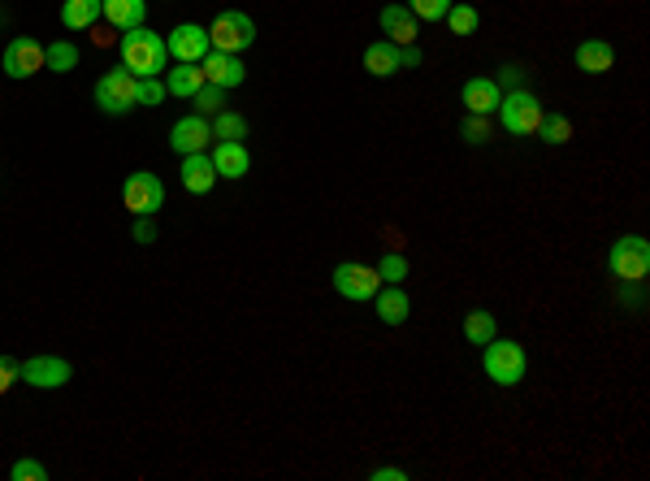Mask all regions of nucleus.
I'll use <instances>...</instances> for the list:
<instances>
[{
	"label": "nucleus",
	"mask_w": 650,
	"mask_h": 481,
	"mask_svg": "<svg viewBox=\"0 0 650 481\" xmlns=\"http://www.w3.org/2000/svg\"><path fill=\"white\" fill-rule=\"evenodd\" d=\"M122 65L135 78H156L161 70H169V48L165 35L148 31V26H135V31H122Z\"/></svg>",
	"instance_id": "f257e3e1"
},
{
	"label": "nucleus",
	"mask_w": 650,
	"mask_h": 481,
	"mask_svg": "<svg viewBox=\"0 0 650 481\" xmlns=\"http://www.w3.org/2000/svg\"><path fill=\"white\" fill-rule=\"evenodd\" d=\"M481 364H486V377L499 386H520L525 382V369H529V356L525 347L512 343V338H499L494 334L486 347H481Z\"/></svg>",
	"instance_id": "f03ea898"
},
{
	"label": "nucleus",
	"mask_w": 650,
	"mask_h": 481,
	"mask_svg": "<svg viewBox=\"0 0 650 481\" xmlns=\"http://www.w3.org/2000/svg\"><path fill=\"white\" fill-rule=\"evenodd\" d=\"M494 113H499V122H503L507 135H538V126H542V117H546L542 100L533 96V91H525V87L507 91Z\"/></svg>",
	"instance_id": "7ed1b4c3"
},
{
	"label": "nucleus",
	"mask_w": 650,
	"mask_h": 481,
	"mask_svg": "<svg viewBox=\"0 0 650 481\" xmlns=\"http://www.w3.org/2000/svg\"><path fill=\"white\" fill-rule=\"evenodd\" d=\"M607 269H611V278H620L624 286L646 282V273H650V243L642 239V234H624V239L611 243Z\"/></svg>",
	"instance_id": "20e7f679"
},
{
	"label": "nucleus",
	"mask_w": 650,
	"mask_h": 481,
	"mask_svg": "<svg viewBox=\"0 0 650 481\" xmlns=\"http://www.w3.org/2000/svg\"><path fill=\"white\" fill-rule=\"evenodd\" d=\"M252 39H256V22L243 9H221L213 26H208V44L217 52H243L252 48Z\"/></svg>",
	"instance_id": "39448f33"
},
{
	"label": "nucleus",
	"mask_w": 650,
	"mask_h": 481,
	"mask_svg": "<svg viewBox=\"0 0 650 481\" xmlns=\"http://www.w3.org/2000/svg\"><path fill=\"white\" fill-rule=\"evenodd\" d=\"M135 91H139V78L126 70V65H117V70L109 74H100V83H96V104H100V113H109V117H122L135 109Z\"/></svg>",
	"instance_id": "423d86ee"
},
{
	"label": "nucleus",
	"mask_w": 650,
	"mask_h": 481,
	"mask_svg": "<svg viewBox=\"0 0 650 481\" xmlns=\"http://www.w3.org/2000/svg\"><path fill=\"white\" fill-rule=\"evenodd\" d=\"M122 204L135 217H152L156 208L165 204V182L156 178V174H148V169H139V174H130L122 182Z\"/></svg>",
	"instance_id": "0eeeda50"
},
{
	"label": "nucleus",
	"mask_w": 650,
	"mask_h": 481,
	"mask_svg": "<svg viewBox=\"0 0 650 481\" xmlns=\"http://www.w3.org/2000/svg\"><path fill=\"white\" fill-rule=\"evenodd\" d=\"M334 291L343 299H356V304H364V299H373L377 291H382V278H377L373 265H360V260H343V265L334 269Z\"/></svg>",
	"instance_id": "6e6552de"
},
{
	"label": "nucleus",
	"mask_w": 650,
	"mask_h": 481,
	"mask_svg": "<svg viewBox=\"0 0 650 481\" xmlns=\"http://www.w3.org/2000/svg\"><path fill=\"white\" fill-rule=\"evenodd\" d=\"M165 48H169V61H191V65H200L208 57V31L200 22H178L174 31L165 35Z\"/></svg>",
	"instance_id": "1a4fd4ad"
},
{
	"label": "nucleus",
	"mask_w": 650,
	"mask_h": 481,
	"mask_svg": "<svg viewBox=\"0 0 650 481\" xmlns=\"http://www.w3.org/2000/svg\"><path fill=\"white\" fill-rule=\"evenodd\" d=\"M70 360H61V356H31L22 364V373H18V382L26 386H39V390H57L70 382Z\"/></svg>",
	"instance_id": "9d476101"
},
{
	"label": "nucleus",
	"mask_w": 650,
	"mask_h": 481,
	"mask_svg": "<svg viewBox=\"0 0 650 481\" xmlns=\"http://www.w3.org/2000/svg\"><path fill=\"white\" fill-rule=\"evenodd\" d=\"M208 139H213V130H208V117H200V113H187V117H178V122L169 126V148H174L178 156L208 152Z\"/></svg>",
	"instance_id": "9b49d317"
},
{
	"label": "nucleus",
	"mask_w": 650,
	"mask_h": 481,
	"mask_svg": "<svg viewBox=\"0 0 650 481\" xmlns=\"http://www.w3.org/2000/svg\"><path fill=\"white\" fill-rule=\"evenodd\" d=\"M200 70H204V78L213 87H221V91H230V87H243V78H247V70H243V61H239V52H217V48H208V57L200 61Z\"/></svg>",
	"instance_id": "f8f14e48"
},
{
	"label": "nucleus",
	"mask_w": 650,
	"mask_h": 481,
	"mask_svg": "<svg viewBox=\"0 0 650 481\" xmlns=\"http://www.w3.org/2000/svg\"><path fill=\"white\" fill-rule=\"evenodd\" d=\"M0 65H5L9 78H31L35 70H44V48H39L35 39H9Z\"/></svg>",
	"instance_id": "ddd939ff"
},
{
	"label": "nucleus",
	"mask_w": 650,
	"mask_h": 481,
	"mask_svg": "<svg viewBox=\"0 0 650 481\" xmlns=\"http://www.w3.org/2000/svg\"><path fill=\"white\" fill-rule=\"evenodd\" d=\"M213 169L217 178H243L252 169V156H247L243 139H217L213 143Z\"/></svg>",
	"instance_id": "4468645a"
},
{
	"label": "nucleus",
	"mask_w": 650,
	"mask_h": 481,
	"mask_svg": "<svg viewBox=\"0 0 650 481\" xmlns=\"http://www.w3.org/2000/svg\"><path fill=\"white\" fill-rule=\"evenodd\" d=\"M499 100H503V87L494 83V78H468L464 91H460V104L468 113H481V117H490L494 109H499Z\"/></svg>",
	"instance_id": "2eb2a0df"
},
{
	"label": "nucleus",
	"mask_w": 650,
	"mask_h": 481,
	"mask_svg": "<svg viewBox=\"0 0 650 481\" xmlns=\"http://www.w3.org/2000/svg\"><path fill=\"white\" fill-rule=\"evenodd\" d=\"M373 312L382 317L386 325H403L408 321V312H412V299H408V291H403V282L395 286V282H386L382 291L373 295Z\"/></svg>",
	"instance_id": "dca6fc26"
},
{
	"label": "nucleus",
	"mask_w": 650,
	"mask_h": 481,
	"mask_svg": "<svg viewBox=\"0 0 650 481\" xmlns=\"http://www.w3.org/2000/svg\"><path fill=\"white\" fill-rule=\"evenodd\" d=\"M217 182V169H213V156L208 152H191L182 156V187H187L191 195H208Z\"/></svg>",
	"instance_id": "f3484780"
},
{
	"label": "nucleus",
	"mask_w": 650,
	"mask_h": 481,
	"mask_svg": "<svg viewBox=\"0 0 650 481\" xmlns=\"http://www.w3.org/2000/svg\"><path fill=\"white\" fill-rule=\"evenodd\" d=\"M364 70H369L373 78H390L403 70V48L390 44V39H377V44L364 48Z\"/></svg>",
	"instance_id": "a211bd4d"
},
{
	"label": "nucleus",
	"mask_w": 650,
	"mask_h": 481,
	"mask_svg": "<svg viewBox=\"0 0 650 481\" xmlns=\"http://www.w3.org/2000/svg\"><path fill=\"white\" fill-rule=\"evenodd\" d=\"M382 31H386L390 44H399V48L416 44V18H412V9L408 5H386L382 9Z\"/></svg>",
	"instance_id": "6ab92c4d"
},
{
	"label": "nucleus",
	"mask_w": 650,
	"mask_h": 481,
	"mask_svg": "<svg viewBox=\"0 0 650 481\" xmlns=\"http://www.w3.org/2000/svg\"><path fill=\"white\" fill-rule=\"evenodd\" d=\"M611 65H616V48H611L607 39H585L577 48V70L581 74H607Z\"/></svg>",
	"instance_id": "aec40b11"
},
{
	"label": "nucleus",
	"mask_w": 650,
	"mask_h": 481,
	"mask_svg": "<svg viewBox=\"0 0 650 481\" xmlns=\"http://www.w3.org/2000/svg\"><path fill=\"white\" fill-rule=\"evenodd\" d=\"M104 18V0H65L61 5V26L65 31H87Z\"/></svg>",
	"instance_id": "412c9836"
},
{
	"label": "nucleus",
	"mask_w": 650,
	"mask_h": 481,
	"mask_svg": "<svg viewBox=\"0 0 650 481\" xmlns=\"http://www.w3.org/2000/svg\"><path fill=\"white\" fill-rule=\"evenodd\" d=\"M148 18V5L143 0H104V22L117 26V31H135Z\"/></svg>",
	"instance_id": "4be33fe9"
},
{
	"label": "nucleus",
	"mask_w": 650,
	"mask_h": 481,
	"mask_svg": "<svg viewBox=\"0 0 650 481\" xmlns=\"http://www.w3.org/2000/svg\"><path fill=\"white\" fill-rule=\"evenodd\" d=\"M204 83H208V78H204V70H200V65H191V61H178L174 70H169V78H165V91H169V96H182V100H191V96H195V91H200Z\"/></svg>",
	"instance_id": "5701e85b"
},
{
	"label": "nucleus",
	"mask_w": 650,
	"mask_h": 481,
	"mask_svg": "<svg viewBox=\"0 0 650 481\" xmlns=\"http://www.w3.org/2000/svg\"><path fill=\"white\" fill-rule=\"evenodd\" d=\"M494 334H499V321H494V312H486V308L464 312V338H468L473 347H486Z\"/></svg>",
	"instance_id": "b1692460"
},
{
	"label": "nucleus",
	"mask_w": 650,
	"mask_h": 481,
	"mask_svg": "<svg viewBox=\"0 0 650 481\" xmlns=\"http://www.w3.org/2000/svg\"><path fill=\"white\" fill-rule=\"evenodd\" d=\"M74 65H78V48L70 44V39H57V44L44 48V70H52V74H70Z\"/></svg>",
	"instance_id": "393cba45"
},
{
	"label": "nucleus",
	"mask_w": 650,
	"mask_h": 481,
	"mask_svg": "<svg viewBox=\"0 0 650 481\" xmlns=\"http://www.w3.org/2000/svg\"><path fill=\"white\" fill-rule=\"evenodd\" d=\"M208 130H213V139H243L247 135V122H243L239 113H230V109H217L213 113V126H208Z\"/></svg>",
	"instance_id": "a878e982"
},
{
	"label": "nucleus",
	"mask_w": 650,
	"mask_h": 481,
	"mask_svg": "<svg viewBox=\"0 0 650 481\" xmlns=\"http://www.w3.org/2000/svg\"><path fill=\"white\" fill-rule=\"evenodd\" d=\"M538 135H542V143H551V148H559V143H568V139H572V122H568L564 113H551V117H542Z\"/></svg>",
	"instance_id": "bb28decb"
},
{
	"label": "nucleus",
	"mask_w": 650,
	"mask_h": 481,
	"mask_svg": "<svg viewBox=\"0 0 650 481\" xmlns=\"http://www.w3.org/2000/svg\"><path fill=\"white\" fill-rule=\"evenodd\" d=\"M442 22H451V31H455V35H473V31H477V22H481V13H477L473 5H451V9H447V18H442Z\"/></svg>",
	"instance_id": "cd10ccee"
},
{
	"label": "nucleus",
	"mask_w": 650,
	"mask_h": 481,
	"mask_svg": "<svg viewBox=\"0 0 650 481\" xmlns=\"http://www.w3.org/2000/svg\"><path fill=\"white\" fill-rule=\"evenodd\" d=\"M377 269V278H382V282H403V278H408V256H403V252H386L382 256V265H373Z\"/></svg>",
	"instance_id": "c85d7f7f"
},
{
	"label": "nucleus",
	"mask_w": 650,
	"mask_h": 481,
	"mask_svg": "<svg viewBox=\"0 0 650 481\" xmlns=\"http://www.w3.org/2000/svg\"><path fill=\"white\" fill-rule=\"evenodd\" d=\"M408 9H412V18H421V22H442L451 0H408Z\"/></svg>",
	"instance_id": "c756f323"
},
{
	"label": "nucleus",
	"mask_w": 650,
	"mask_h": 481,
	"mask_svg": "<svg viewBox=\"0 0 650 481\" xmlns=\"http://www.w3.org/2000/svg\"><path fill=\"white\" fill-rule=\"evenodd\" d=\"M460 135H464V143H486V139L494 135V126H490V117L468 113V117H464V126H460Z\"/></svg>",
	"instance_id": "7c9ffc66"
},
{
	"label": "nucleus",
	"mask_w": 650,
	"mask_h": 481,
	"mask_svg": "<svg viewBox=\"0 0 650 481\" xmlns=\"http://www.w3.org/2000/svg\"><path fill=\"white\" fill-rule=\"evenodd\" d=\"M221 96H226V91H221V87L204 83V87L191 96V100H195V113H200V117H204V113H217V109H221Z\"/></svg>",
	"instance_id": "2f4dec72"
},
{
	"label": "nucleus",
	"mask_w": 650,
	"mask_h": 481,
	"mask_svg": "<svg viewBox=\"0 0 650 481\" xmlns=\"http://www.w3.org/2000/svg\"><path fill=\"white\" fill-rule=\"evenodd\" d=\"M161 100H165V83H156V78H139L135 104H143V109H156Z\"/></svg>",
	"instance_id": "473e14b6"
},
{
	"label": "nucleus",
	"mask_w": 650,
	"mask_h": 481,
	"mask_svg": "<svg viewBox=\"0 0 650 481\" xmlns=\"http://www.w3.org/2000/svg\"><path fill=\"white\" fill-rule=\"evenodd\" d=\"M9 477H13V481H44L48 468L39 464V460H18V464L9 468Z\"/></svg>",
	"instance_id": "72a5a7b5"
},
{
	"label": "nucleus",
	"mask_w": 650,
	"mask_h": 481,
	"mask_svg": "<svg viewBox=\"0 0 650 481\" xmlns=\"http://www.w3.org/2000/svg\"><path fill=\"white\" fill-rule=\"evenodd\" d=\"M18 373H22L18 360H13V356H0V395H5V390L18 382Z\"/></svg>",
	"instance_id": "f704fd0d"
},
{
	"label": "nucleus",
	"mask_w": 650,
	"mask_h": 481,
	"mask_svg": "<svg viewBox=\"0 0 650 481\" xmlns=\"http://www.w3.org/2000/svg\"><path fill=\"white\" fill-rule=\"evenodd\" d=\"M525 74H529L525 65H503L494 83H499V87H525Z\"/></svg>",
	"instance_id": "c9c22d12"
},
{
	"label": "nucleus",
	"mask_w": 650,
	"mask_h": 481,
	"mask_svg": "<svg viewBox=\"0 0 650 481\" xmlns=\"http://www.w3.org/2000/svg\"><path fill=\"white\" fill-rule=\"evenodd\" d=\"M135 243H156V226H152V217H135Z\"/></svg>",
	"instance_id": "e433bc0d"
},
{
	"label": "nucleus",
	"mask_w": 650,
	"mask_h": 481,
	"mask_svg": "<svg viewBox=\"0 0 650 481\" xmlns=\"http://www.w3.org/2000/svg\"><path fill=\"white\" fill-rule=\"evenodd\" d=\"M369 477H373V481H408V473H403V468H390V464H386V468H373Z\"/></svg>",
	"instance_id": "4c0bfd02"
},
{
	"label": "nucleus",
	"mask_w": 650,
	"mask_h": 481,
	"mask_svg": "<svg viewBox=\"0 0 650 481\" xmlns=\"http://www.w3.org/2000/svg\"><path fill=\"white\" fill-rule=\"evenodd\" d=\"M412 65H421V48H416V44L403 48V70H412Z\"/></svg>",
	"instance_id": "58836bf2"
}]
</instances>
